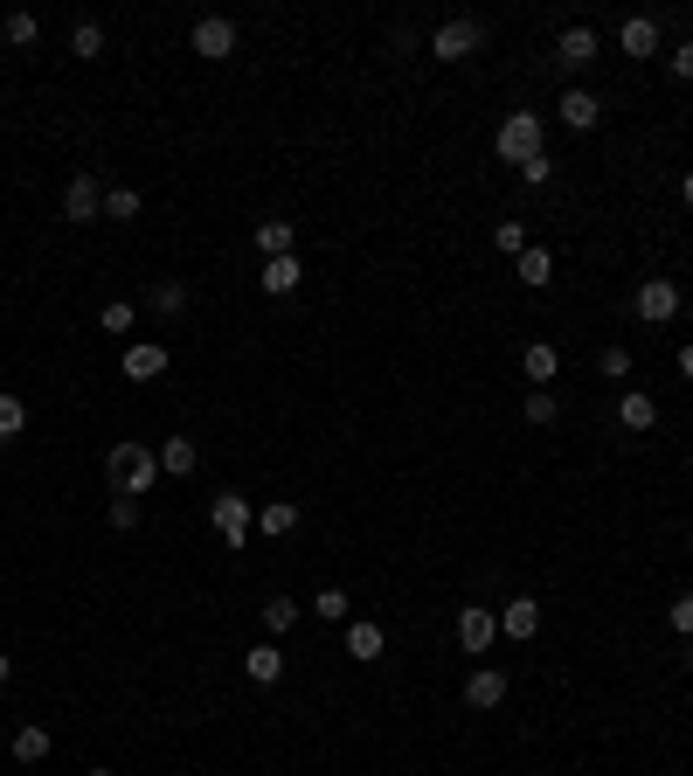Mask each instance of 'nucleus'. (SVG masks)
<instances>
[{
  "label": "nucleus",
  "mask_w": 693,
  "mask_h": 776,
  "mask_svg": "<svg viewBox=\"0 0 693 776\" xmlns=\"http://www.w3.org/2000/svg\"><path fill=\"white\" fill-rule=\"evenodd\" d=\"M382 645H388V638H382V624H368V617H347V652L361 658V666H374V658H382Z\"/></svg>",
  "instance_id": "nucleus-15"
},
{
  "label": "nucleus",
  "mask_w": 693,
  "mask_h": 776,
  "mask_svg": "<svg viewBox=\"0 0 693 776\" xmlns=\"http://www.w3.org/2000/svg\"><path fill=\"white\" fill-rule=\"evenodd\" d=\"M680 374H686V382H693V340H686V347H680Z\"/></svg>",
  "instance_id": "nucleus-40"
},
{
  "label": "nucleus",
  "mask_w": 693,
  "mask_h": 776,
  "mask_svg": "<svg viewBox=\"0 0 693 776\" xmlns=\"http://www.w3.org/2000/svg\"><path fill=\"white\" fill-rule=\"evenodd\" d=\"M257 527H264L271 541H285L298 527V500H264V506H257Z\"/></svg>",
  "instance_id": "nucleus-18"
},
{
  "label": "nucleus",
  "mask_w": 693,
  "mask_h": 776,
  "mask_svg": "<svg viewBox=\"0 0 693 776\" xmlns=\"http://www.w3.org/2000/svg\"><path fill=\"white\" fill-rule=\"evenodd\" d=\"M561 125H569V132H590L596 119H604V104H596V90H561Z\"/></svg>",
  "instance_id": "nucleus-14"
},
{
  "label": "nucleus",
  "mask_w": 693,
  "mask_h": 776,
  "mask_svg": "<svg viewBox=\"0 0 693 776\" xmlns=\"http://www.w3.org/2000/svg\"><path fill=\"white\" fill-rule=\"evenodd\" d=\"M493 638H499V611H458V652L485 658V652H493Z\"/></svg>",
  "instance_id": "nucleus-7"
},
{
  "label": "nucleus",
  "mask_w": 693,
  "mask_h": 776,
  "mask_svg": "<svg viewBox=\"0 0 693 776\" xmlns=\"http://www.w3.org/2000/svg\"><path fill=\"white\" fill-rule=\"evenodd\" d=\"M493 153L507 160V167H528L534 153H548V146H541V119H534V111H507V125L493 132Z\"/></svg>",
  "instance_id": "nucleus-2"
},
{
  "label": "nucleus",
  "mask_w": 693,
  "mask_h": 776,
  "mask_svg": "<svg viewBox=\"0 0 693 776\" xmlns=\"http://www.w3.org/2000/svg\"><path fill=\"white\" fill-rule=\"evenodd\" d=\"M534 631H541V603L534 596H513L507 611H499V638H513V645H520V638H534Z\"/></svg>",
  "instance_id": "nucleus-13"
},
{
  "label": "nucleus",
  "mask_w": 693,
  "mask_h": 776,
  "mask_svg": "<svg viewBox=\"0 0 693 776\" xmlns=\"http://www.w3.org/2000/svg\"><path fill=\"white\" fill-rule=\"evenodd\" d=\"M90 776H111V769H90Z\"/></svg>",
  "instance_id": "nucleus-44"
},
{
  "label": "nucleus",
  "mask_w": 693,
  "mask_h": 776,
  "mask_svg": "<svg viewBox=\"0 0 693 776\" xmlns=\"http://www.w3.org/2000/svg\"><path fill=\"white\" fill-rule=\"evenodd\" d=\"M139 327V306H133V298H111V306H104V333H133Z\"/></svg>",
  "instance_id": "nucleus-30"
},
{
  "label": "nucleus",
  "mask_w": 693,
  "mask_h": 776,
  "mask_svg": "<svg viewBox=\"0 0 693 776\" xmlns=\"http://www.w3.org/2000/svg\"><path fill=\"white\" fill-rule=\"evenodd\" d=\"M596 368H604L610 382H624V374H631V347H604V354H596Z\"/></svg>",
  "instance_id": "nucleus-35"
},
{
  "label": "nucleus",
  "mask_w": 693,
  "mask_h": 776,
  "mask_svg": "<svg viewBox=\"0 0 693 776\" xmlns=\"http://www.w3.org/2000/svg\"><path fill=\"white\" fill-rule=\"evenodd\" d=\"M104 215L111 222H133L139 215V187H104Z\"/></svg>",
  "instance_id": "nucleus-29"
},
{
  "label": "nucleus",
  "mask_w": 693,
  "mask_h": 776,
  "mask_svg": "<svg viewBox=\"0 0 693 776\" xmlns=\"http://www.w3.org/2000/svg\"><path fill=\"white\" fill-rule=\"evenodd\" d=\"M98 215H104L98 174H70V187H63V222H98Z\"/></svg>",
  "instance_id": "nucleus-5"
},
{
  "label": "nucleus",
  "mask_w": 693,
  "mask_h": 776,
  "mask_svg": "<svg viewBox=\"0 0 693 776\" xmlns=\"http://www.w3.org/2000/svg\"><path fill=\"white\" fill-rule=\"evenodd\" d=\"M555 56H561V70H590L596 63V28H561V42H555Z\"/></svg>",
  "instance_id": "nucleus-12"
},
{
  "label": "nucleus",
  "mask_w": 693,
  "mask_h": 776,
  "mask_svg": "<svg viewBox=\"0 0 693 776\" xmlns=\"http://www.w3.org/2000/svg\"><path fill=\"white\" fill-rule=\"evenodd\" d=\"M292 624H298V603H292V596H271V603H264V638H285Z\"/></svg>",
  "instance_id": "nucleus-28"
},
{
  "label": "nucleus",
  "mask_w": 693,
  "mask_h": 776,
  "mask_svg": "<svg viewBox=\"0 0 693 776\" xmlns=\"http://www.w3.org/2000/svg\"><path fill=\"white\" fill-rule=\"evenodd\" d=\"M209 527L230 547H243V541H250V527H257V506L243 500V492H215V500H209Z\"/></svg>",
  "instance_id": "nucleus-3"
},
{
  "label": "nucleus",
  "mask_w": 693,
  "mask_h": 776,
  "mask_svg": "<svg viewBox=\"0 0 693 776\" xmlns=\"http://www.w3.org/2000/svg\"><path fill=\"white\" fill-rule=\"evenodd\" d=\"M312 617H326V624H347V590H320V596H312Z\"/></svg>",
  "instance_id": "nucleus-32"
},
{
  "label": "nucleus",
  "mask_w": 693,
  "mask_h": 776,
  "mask_svg": "<svg viewBox=\"0 0 693 776\" xmlns=\"http://www.w3.org/2000/svg\"><path fill=\"white\" fill-rule=\"evenodd\" d=\"M104 471H111V485L125 492V500H146L160 479V451H146V444H111L104 451Z\"/></svg>",
  "instance_id": "nucleus-1"
},
{
  "label": "nucleus",
  "mask_w": 693,
  "mask_h": 776,
  "mask_svg": "<svg viewBox=\"0 0 693 776\" xmlns=\"http://www.w3.org/2000/svg\"><path fill=\"white\" fill-rule=\"evenodd\" d=\"M8 749H14V763H28V769H35V763L49 755V728H35V722H28V728H14V742H8Z\"/></svg>",
  "instance_id": "nucleus-23"
},
{
  "label": "nucleus",
  "mask_w": 693,
  "mask_h": 776,
  "mask_svg": "<svg viewBox=\"0 0 693 776\" xmlns=\"http://www.w3.org/2000/svg\"><path fill=\"white\" fill-rule=\"evenodd\" d=\"M195 465H201V451L187 444V438H166V444H160V471H166V479H187Z\"/></svg>",
  "instance_id": "nucleus-22"
},
{
  "label": "nucleus",
  "mask_w": 693,
  "mask_h": 776,
  "mask_svg": "<svg viewBox=\"0 0 693 776\" xmlns=\"http://www.w3.org/2000/svg\"><path fill=\"white\" fill-rule=\"evenodd\" d=\"M617 423H624L631 438H645V430L659 423V403H652L645 389H624V395H617Z\"/></svg>",
  "instance_id": "nucleus-10"
},
{
  "label": "nucleus",
  "mask_w": 693,
  "mask_h": 776,
  "mask_svg": "<svg viewBox=\"0 0 693 776\" xmlns=\"http://www.w3.org/2000/svg\"><path fill=\"white\" fill-rule=\"evenodd\" d=\"M686 666H693V638H686Z\"/></svg>",
  "instance_id": "nucleus-43"
},
{
  "label": "nucleus",
  "mask_w": 693,
  "mask_h": 776,
  "mask_svg": "<svg viewBox=\"0 0 693 776\" xmlns=\"http://www.w3.org/2000/svg\"><path fill=\"white\" fill-rule=\"evenodd\" d=\"M257 250L264 257H298V230L292 222H257Z\"/></svg>",
  "instance_id": "nucleus-21"
},
{
  "label": "nucleus",
  "mask_w": 693,
  "mask_h": 776,
  "mask_svg": "<svg viewBox=\"0 0 693 776\" xmlns=\"http://www.w3.org/2000/svg\"><path fill=\"white\" fill-rule=\"evenodd\" d=\"M548 174H555V160H548V153H534L528 167H520V181H534V187H541V181H548Z\"/></svg>",
  "instance_id": "nucleus-39"
},
{
  "label": "nucleus",
  "mask_w": 693,
  "mask_h": 776,
  "mask_svg": "<svg viewBox=\"0 0 693 776\" xmlns=\"http://www.w3.org/2000/svg\"><path fill=\"white\" fill-rule=\"evenodd\" d=\"M520 368H528V382H534V389H548V382H555V368H561V354L548 347V340H534V347L520 354Z\"/></svg>",
  "instance_id": "nucleus-20"
},
{
  "label": "nucleus",
  "mask_w": 693,
  "mask_h": 776,
  "mask_svg": "<svg viewBox=\"0 0 693 776\" xmlns=\"http://www.w3.org/2000/svg\"><path fill=\"white\" fill-rule=\"evenodd\" d=\"M666 63H672V77H680V84H693V42H680V49L666 56Z\"/></svg>",
  "instance_id": "nucleus-38"
},
{
  "label": "nucleus",
  "mask_w": 693,
  "mask_h": 776,
  "mask_svg": "<svg viewBox=\"0 0 693 776\" xmlns=\"http://www.w3.org/2000/svg\"><path fill=\"white\" fill-rule=\"evenodd\" d=\"M493 243L507 257H520V250H528V222H493Z\"/></svg>",
  "instance_id": "nucleus-33"
},
{
  "label": "nucleus",
  "mask_w": 693,
  "mask_h": 776,
  "mask_svg": "<svg viewBox=\"0 0 693 776\" xmlns=\"http://www.w3.org/2000/svg\"><path fill=\"white\" fill-rule=\"evenodd\" d=\"M298 278H306V271H298V257H271V263H264V278H257V285H264L271 298H292V292H298Z\"/></svg>",
  "instance_id": "nucleus-17"
},
{
  "label": "nucleus",
  "mask_w": 693,
  "mask_h": 776,
  "mask_svg": "<svg viewBox=\"0 0 693 776\" xmlns=\"http://www.w3.org/2000/svg\"><path fill=\"white\" fill-rule=\"evenodd\" d=\"M243 673H250L257 687H277V679H285V652H277V638H264V645L243 652Z\"/></svg>",
  "instance_id": "nucleus-11"
},
{
  "label": "nucleus",
  "mask_w": 693,
  "mask_h": 776,
  "mask_svg": "<svg viewBox=\"0 0 693 776\" xmlns=\"http://www.w3.org/2000/svg\"><path fill=\"white\" fill-rule=\"evenodd\" d=\"M146 306H153L160 319H174V312H187V285H181V278H160V285L146 292Z\"/></svg>",
  "instance_id": "nucleus-25"
},
{
  "label": "nucleus",
  "mask_w": 693,
  "mask_h": 776,
  "mask_svg": "<svg viewBox=\"0 0 693 776\" xmlns=\"http://www.w3.org/2000/svg\"><path fill=\"white\" fill-rule=\"evenodd\" d=\"M680 195H686V208H693V167H686V181H680Z\"/></svg>",
  "instance_id": "nucleus-42"
},
{
  "label": "nucleus",
  "mask_w": 693,
  "mask_h": 776,
  "mask_svg": "<svg viewBox=\"0 0 693 776\" xmlns=\"http://www.w3.org/2000/svg\"><path fill=\"white\" fill-rule=\"evenodd\" d=\"M195 56H209V63H222V56H236V22H222V14H209V22H195Z\"/></svg>",
  "instance_id": "nucleus-9"
},
{
  "label": "nucleus",
  "mask_w": 693,
  "mask_h": 776,
  "mask_svg": "<svg viewBox=\"0 0 693 776\" xmlns=\"http://www.w3.org/2000/svg\"><path fill=\"white\" fill-rule=\"evenodd\" d=\"M555 416H561V395L555 389H534L528 395V423H555Z\"/></svg>",
  "instance_id": "nucleus-31"
},
{
  "label": "nucleus",
  "mask_w": 693,
  "mask_h": 776,
  "mask_svg": "<svg viewBox=\"0 0 693 776\" xmlns=\"http://www.w3.org/2000/svg\"><path fill=\"white\" fill-rule=\"evenodd\" d=\"M35 35H42V22H35V14H8V42H14V49H28Z\"/></svg>",
  "instance_id": "nucleus-34"
},
{
  "label": "nucleus",
  "mask_w": 693,
  "mask_h": 776,
  "mask_svg": "<svg viewBox=\"0 0 693 776\" xmlns=\"http://www.w3.org/2000/svg\"><path fill=\"white\" fill-rule=\"evenodd\" d=\"M111 527L133 534V527H139V500H125V492H119V500H111Z\"/></svg>",
  "instance_id": "nucleus-37"
},
{
  "label": "nucleus",
  "mask_w": 693,
  "mask_h": 776,
  "mask_svg": "<svg viewBox=\"0 0 693 776\" xmlns=\"http://www.w3.org/2000/svg\"><path fill=\"white\" fill-rule=\"evenodd\" d=\"M70 56H77V63H98V56H104V28L77 22V28H70Z\"/></svg>",
  "instance_id": "nucleus-26"
},
{
  "label": "nucleus",
  "mask_w": 693,
  "mask_h": 776,
  "mask_svg": "<svg viewBox=\"0 0 693 776\" xmlns=\"http://www.w3.org/2000/svg\"><path fill=\"white\" fill-rule=\"evenodd\" d=\"M479 42H485V28L472 14H458V22H444L430 35V56H437V63H465V56H479Z\"/></svg>",
  "instance_id": "nucleus-4"
},
{
  "label": "nucleus",
  "mask_w": 693,
  "mask_h": 776,
  "mask_svg": "<svg viewBox=\"0 0 693 776\" xmlns=\"http://www.w3.org/2000/svg\"><path fill=\"white\" fill-rule=\"evenodd\" d=\"M465 700H472V707H499V700H507V673H499V666H479L472 679H465Z\"/></svg>",
  "instance_id": "nucleus-16"
},
{
  "label": "nucleus",
  "mask_w": 693,
  "mask_h": 776,
  "mask_svg": "<svg viewBox=\"0 0 693 776\" xmlns=\"http://www.w3.org/2000/svg\"><path fill=\"white\" fill-rule=\"evenodd\" d=\"M166 374V347L160 340H133L125 347V382H160Z\"/></svg>",
  "instance_id": "nucleus-8"
},
{
  "label": "nucleus",
  "mask_w": 693,
  "mask_h": 776,
  "mask_svg": "<svg viewBox=\"0 0 693 776\" xmlns=\"http://www.w3.org/2000/svg\"><path fill=\"white\" fill-rule=\"evenodd\" d=\"M666 624H672V631H680V638H693V590H686V596H672Z\"/></svg>",
  "instance_id": "nucleus-36"
},
{
  "label": "nucleus",
  "mask_w": 693,
  "mask_h": 776,
  "mask_svg": "<svg viewBox=\"0 0 693 776\" xmlns=\"http://www.w3.org/2000/svg\"><path fill=\"white\" fill-rule=\"evenodd\" d=\"M652 49H659V22L631 14V22H624V56H652Z\"/></svg>",
  "instance_id": "nucleus-27"
},
{
  "label": "nucleus",
  "mask_w": 693,
  "mask_h": 776,
  "mask_svg": "<svg viewBox=\"0 0 693 776\" xmlns=\"http://www.w3.org/2000/svg\"><path fill=\"white\" fill-rule=\"evenodd\" d=\"M22 430H28V403L14 389H0V444H14Z\"/></svg>",
  "instance_id": "nucleus-24"
},
{
  "label": "nucleus",
  "mask_w": 693,
  "mask_h": 776,
  "mask_svg": "<svg viewBox=\"0 0 693 776\" xmlns=\"http://www.w3.org/2000/svg\"><path fill=\"white\" fill-rule=\"evenodd\" d=\"M639 319H645V327L680 319V285H672V278H645V285H639Z\"/></svg>",
  "instance_id": "nucleus-6"
},
{
  "label": "nucleus",
  "mask_w": 693,
  "mask_h": 776,
  "mask_svg": "<svg viewBox=\"0 0 693 776\" xmlns=\"http://www.w3.org/2000/svg\"><path fill=\"white\" fill-rule=\"evenodd\" d=\"M513 278H520V285H534V292H541V285H548V278H555V257H548V250H534V243H528V250L513 257Z\"/></svg>",
  "instance_id": "nucleus-19"
},
{
  "label": "nucleus",
  "mask_w": 693,
  "mask_h": 776,
  "mask_svg": "<svg viewBox=\"0 0 693 776\" xmlns=\"http://www.w3.org/2000/svg\"><path fill=\"white\" fill-rule=\"evenodd\" d=\"M8 679H14V658H8V652H0V687H8Z\"/></svg>",
  "instance_id": "nucleus-41"
}]
</instances>
